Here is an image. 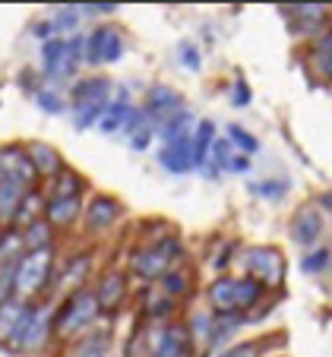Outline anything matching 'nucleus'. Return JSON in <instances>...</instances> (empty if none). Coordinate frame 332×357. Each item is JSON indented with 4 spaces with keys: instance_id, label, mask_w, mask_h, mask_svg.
Returning <instances> with one entry per match:
<instances>
[{
    "instance_id": "f257e3e1",
    "label": "nucleus",
    "mask_w": 332,
    "mask_h": 357,
    "mask_svg": "<svg viewBox=\"0 0 332 357\" xmlns=\"http://www.w3.org/2000/svg\"><path fill=\"white\" fill-rule=\"evenodd\" d=\"M98 323H102V310H98V301H95L92 284H89V288H76V291L61 294L54 301V310H51V326H54L57 351H61L63 344L82 338L86 332H92Z\"/></svg>"
},
{
    "instance_id": "f03ea898",
    "label": "nucleus",
    "mask_w": 332,
    "mask_h": 357,
    "mask_svg": "<svg viewBox=\"0 0 332 357\" xmlns=\"http://www.w3.org/2000/svg\"><path fill=\"white\" fill-rule=\"evenodd\" d=\"M183 259H187V241H183V234H171L162 243H152V247H130L127 257H123V269L130 272L133 282L158 284L165 272L174 269Z\"/></svg>"
},
{
    "instance_id": "7ed1b4c3",
    "label": "nucleus",
    "mask_w": 332,
    "mask_h": 357,
    "mask_svg": "<svg viewBox=\"0 0 332 357\" xmlns=\"http://www.w3.org/2000/svg\"><path fill=\"white\" fill-rule=\"evenodd\" d=\"M51 310L54 301H35L26 307L20 329H16L13 342L7 344L3 354H16V357H41V354H57V342H54V326H51Z\"/></svg>"
},
{
    "instance_id": "20e7f679",
    "label": "nucleus",
    "mask_w": 332,
    "mask_h": 357,
    "mask_svg": "<svg viewBox=\"0 0 332 357\" xmlns=\"http://www.w3.org/2000/svg\"><path fill=\"white\" fill-rule=\"evenodd\" d=\"M57 247L54 250H35L26 253L16 266V294L20 301L35 303V301H54L51 288H54V272H57Z\"/></svg>"
},
{
    "instance_id": "39448f33",
    "label": "nucleus",
    "mask_w": 332,
    "mask_h": 357,
    "mask_svg": "<svg viewBox=\"0 0 332 357\" xmlns=\"http://www.w3.org/2000/svg\"><path fill=\"white\" fill-rule=\"evenodd\" d=\"M237 263L244 266L241 275L259 278L269 294H282L285 282H288V257L276 243H244L237 253Z\"/></svg>"
},
{
    "instance_id": "423d86ee",
    "label": "nucleus",
    "mask_w": 332,
    "mask_h": 357,
    "mask_svg": "<svg viewBox=\"0 0 332 357\" xmlns=\"http://www.w3.org/2000/svg\"><path fill=\"white\" fill-rule=\"evenodd\" d=\"M130 47L127 29L121 22H98L86 32V70L89 73H102L105 67H114L123 61Z\"/></svg>"
},
{
    "instance_id": "0eeeda50",
    "label": "nucleus",
    "mask_w": 332,
    "mask_h": 357,
    "mask_svg": "<svg viewBox=\"0 0 332 357\" xmlns=\"http://www.w3.org/2000/svg\"><path fill=\"white\" fill-rule=\"evenodd\" d=\"M98 275V250L95 247H76L63 257H57V272H54V288L51 297H61L67 291L76 288H89Z\"/></svg>"
},
{
    "instance_id": "6e6552de",
    "label": "nucleus",
    "mask_w": 332,
    "mask_h": 357,
    "mask_svg": "<svg viewBox=\"0 0 332 357\" xmlns=\"http://www.w3.org/2000/svg\"><path fill=\"white\" fill-rule=\"evenodd\" d=\"M92 291H95V301H98V310H102L105 319H117L123 313V307L130 303L133 297V278L123 266H105L98 269L92 282Z\"/></svg>"
},
{
    "instance_id": "1a4fd4ad",
    "label": "nucleus",
    "mask_w": 332,
    "mask_h": 357,
    "mask_svg": "<svg viewBox=\"0 0 332 357\" xmlns=\"http://www.w3.org/2000/svg\"><path fill=\"white\" fill-rule=\"evenodd\" d=\"M127 222V206L114 193H92L82 209V234L89 241H102Z\"/></svg>"
},
{
    "instance_id": "9d476101",
    "label": "nucleus",
    "mask_w": 332,
    "mask_h": 357,
    "mask_svg": "<svg viewBox=\"0 0 332 357\" xmlns=\"http://www.w3.org/2000/svg\"><path fill=\"white\" fill-rule=\"evenodd\" d=\"M278 13L288 22V32L304 45L313 41L317 35H323L332 20V10L323 7V3H285V7H278Z\"/></svg>"
},
{
    "instance_id": "9b49d317",
    "label": "nucleus",
    "mask_w": 332,
    "mask_h": 357,
    "mask_svg": "<svg viewBox=\"0 0 332 357\" xmlns=\"http://www.w3.org/2000/svg\"><path fill=\"white\" fill-rule=\"evenodd\" d=\"M136 310H139L136 319H142V323L168 326V323H174V319H183L187 307H181L177 301H171L158 284H142V288L136 291Z\"/></svg>"
},
{
    "instance_id": "f8f14e48",
    "label": "nucleus",
    "mask_w": 332,
    "mask_h": 357,
    "mask_svg": "<svg viewBox=\"0 0 332 357\" xmlns=\"http://www.w3.org/2000/svg\"><path fill=\"white\" fill-rule=\"evenodd\" d=\"M114 86L117 82L108 73H82L67 89L70 108H108L114 101Z\"/></svg>"
},
{
    "instance_id": "ddd939ff",
    "label": "nucleus",
    "mask_w": 332,
    "mask_h": 357,
    "mask_svg": "<svg viewBox=\"0 0 332 357\" xmlns=\"http://www.w3.org/2000/svg\"><path fill=\"white\" fill-rule=\"evenodd\" d=\"M139 108H142V114L149 117L152 127L158 130L171 114H177V111L187 108V98H183L181 89L168 86V82H152V86L146 89V95H142Z\"/></svg>"
},
{
    "instance_id": "4468645a",
    "label": "nucleus",
    "mask_w": 332,
    "mask_h": 357,
    "mask_svg": "<svg viewBox=\"0 0 332 357\" xmlns=\"http://www.w3.org/2000/svg\"><path fill=\"white\" fill-rule=\"evenodd\" d=\"M326 234V215L317 209V202H304L301 209H294V215L288 218V237H292L294 247L307 250L319 247Z\"/></svg>"
},
{
    "instance_id": "2eb2a0df",
    "label": "nucleus",
    "mask_w": 332,
    "mask_h": 357,
    "mask_svg": "<svg viewBox=\"0 0 332 357\" xmlns=\"http://www.w3.org/2000/svg\"><path fill=\"white\" fill-rule=\"evenodd\" d=\"M0 177H13L20 181L22 187L29 190H38L41 181L35 174V165L29 158V149L26 142H0Z\"/></svg>"
},
{
    "instance_id": "dca6fc26",
    "label": "nucleus",
    "mask_w": 332,
    "mask_h": 357,
    "mask_svg": "<svg viewBox=\"0 0 332 357\" xmlns=\"http://www.w3.org/2000/svg\"><path fill=\"white\" fill-rule=\"evenodd\" d=\"M158 288H162L171 301H177L181 307H187V303L199 294V269H197V263H190V259L177 263L174 269L165 272V278L158 282Z\"/></svg>"
},
{
    "instance_id": "f3484780",
    "label": "nucleus",
    "mask_w": 332,
    "mask_h": 357,
    "mask_svg": "<svg viewBox=\"0 0 332 357\" xmlns=\"http://www.w3.org/2000/svg\"><path fill=\"white\" fill-rule=\"evenodd\" d=\"M203 307L216 317H228V313H237V275H216L203 291Z\"/></svg>"
},
{
    "instance_id": "a211bd4d",
    "label": "nucleus",
    "mask_w": 332,
    "mask_h": 357,
    "mask_svg": "<svg viewBox=\"0 0 332 357\" xmlns=\"http://www.w3.org/2000/svg\"><path fill=\"white\" fill-rule=\"evenodd\" d=\"M26 149H29V158H32V165H35V174H38L41 187H45V183H51L63 168H67V158H63V152L54 146V142L29 139Z\"/></svg>"
},
{
    "instance_id": "6ab92c4d",
    "label": "nucleus",
    "mask_w": 332,
    "mask_h": 357,
    "mask_svg": "<svg viewBox=\"0 0 332 357\" xmlns=\"http://www.w3.org/2000/svg\"><path fill=\"white\" fill-rule=\"evenodd\" d=\"M158 168L168 171L174 177H183V174H193L197 165H193V133L190 136H181L174 142H165L158 146Z\"/></svg>"
},
{
    "instance_id": "aec40b11",
    "label": "nucleus",
    "mask_w": 332,
    "mask_h": 357,
    "mask_svg": "<svg viewBox=\"0 0 332 357\" xmlns=\"http://www.w3.org/2000/svg\"><path fill=\"white\" fill-rule=\"evenodd\" d=\"M304 61L319 86H332V32L329 29L304 45Z\"/></svg>"
},
{
    "instance_id": "412c9836",
    "label": "nucleus",
    "mask_w": 332,
    "mask_h": 357,
    "mask_svg": "<svg viewBox=\"0 0 332 357\" xmlns=\"http://www.w3.org/2000/svg\"><path fill=\"white\" fill-rule=\"evenodd\" d=\"M45 193L51 199H89L92 196V181L76 168H63L51 183H45Z\"/></svg>"
},
{
    "instance_id": "4be33fe9",
    "label": "nucleus",
    "mask_w": 332,
    "mask_h": 357,
    "mask_svg": "<svg viewBox=\"0 0 332 357\" xmlns=\"http://www.w3.org/2000/svg\"><path fill=\"white\" fill-rule=\"evenodd\" d=\"M82 209H86V199H51L47 196L45 218L57 234H67V231H76L82 225Z\"/></svg>"
},
{
    "instance_id": "5701e85b",
    "label": "nucleus",
    "mask_w": 332,
    "mask_h": 357,
    "mask_svg": "<svg viewBox=\"0 0 332 357\" xmlns=\"http://www.w3.org/2000/svg\"><path fill=\"white\" fill-rule=\"evenodd\" d=\"M241 247H244V243H241V237H234V234L212 237L203 263L209 266L216 275H231V266L237 263V253H241Z\"/></svg>"
},
{
    "instance_id": "b1692460",
    "label": "nucleus",
    "mask_w": 332,
    "mask_h": 357,
    "mask_svg": "<svg viewBox=\"0 0 332 357\" xmlns=\"http://www.w3.org/2000/svg\"><path fill=\"white\" fill-rule=\"evenodd\" d=\"M171 234H181V228L162 215H149V218H139V222L130 225L133 247H152V243H162L165 237H171Z\"/></svg>"
},
{
    "instance_id": "393cba45",
    "label": "nucleus",
    "mask_w": 332,
    "mask_h": 357,
    "mask_svg": "<svg viewBox=\"0 0 332 357\" xmlns=\"http://www.w3.org/2000/svg\"><path fill=\"white\" fill-rule=\"evenodd\" d=\"M247 326V313H228V317H216V326H212V338L206 344L203 357H216L218 351L231 348L241 335V329Z\"/></svg>"
},
{
    "instance_id": "a878e982",
    "label": "nucleus",
    "mask_w": 332,
    "mask_h": 357,
    "mask_svg": "<svg viewBox=\"0 0 332 357\" xmlns=\"http://www.w3.org/2000/svg\"><path fill=\"white\" fill-rule=\"evenodd\" d=\"M26 193H29V187H22L20 181H13V177H0V231L13 228Z\"/></svg>"
},
{
    "instance_id": "bb28decb",
    "label": "nucleus",
    "mask_w": 332,
    "mask_h": 357,
    "mask_svg": "<svg viewBox=\"0 0 332 357\" xmlns=\"http://www.w3.org/2000/svg\"><path fill=\"white\" fill-rule=\"evenodd\" d=\"M183 323H187V332H190V342H193V351L199 357L206 354V344L212 338V326H216V313L203 310H187L183 313Z\"/></svg>"
},
{
    "instance_id": "cd10ccee",
    "label": "nucleus",
    "mask_w": 332,
    "mask_h": 357,
    "mask_svg": "<svg viewBox=\"0 0 332 357\" xmlns=\"http://www.w3.org/2000/svg\"><path fill=\"white\" fill-rule=\"evenodd\" d=\"M26 301H20V297H10V301L0 303V351H7V344L13 342L16 329H20L22 317H26Z\"/></svg>"
},
{
    "instance_id": "c85d7f7f",
    "label": "nucleus",
    "mask_w": 332,
    "mask_h": 357,
    "mask_svg": "<svg viewBox=\"0 0 332 357\" xmlns=\"http://www.w3.org/2000/svg\"><path fill=\"white\" fill-rule=\"evenodd\" d=\"M197 121H199V117H197V111H193V108H190V105H187V108H183V111H177V114H171L168 121H165L162 127L156 130L158 142H162V146H165V142H174V139H181V136H190V133H193V130H197Z\"/></svg>"
},
{
    "instance_id": "c756f323",
    "label": "nucleus",
    "mask_w": 332,
    "mask_h": 357,
    "mask_svg": "<svg viewBox=\"0 0 332 357\" xmlns=\"http://www.w3.org/2000/svg\"><path fill=\"white\" fill-rule=\"evenodd\" d=\"M269 297L266 284L253 275H237V313H247L250 317L253 310H259V303Z\"/></svg>"
},
{
    "instance_id": "7c9ffc66",
    "label": "nucleus",
    "mask_w": 332,
    "mask_h": 357,
    "mask_svg": "<svg viewBox=\"0 0 332 357\" xmlns=\"http://www.w3.org/2000/svg\"><path fill=\"white\" fill-rule=\"evenodd\" d=\"M216 139H218L216 121H209V117H199L197 130H193V165H197V171L203 168L206 162H209V152H212V142H216Z\"/></svg>"
},
{
    "instance_id": "2f4dec72",
    "label": "nucleus",
    "mask_w": 332,
    "mask_h": 357,
    "mask_svg": "<svg viewBox=\"0 0 332 357\" xmlns=\"http://www.w3.org/2000/svg\"><path fill=\"white\" fill-rule=\"evenodd\" d=\"M45 209H47V193H45V187L29 190L26 199H22V206H20V215H16L13 228L22 231V228H29L32 222H41V218H45Z\"/></svg>"
},
{
    "instance_id": "473e14b6",
    "label": "nucleus",
    "mask_w": 332,
    "mask_h": 357,
    "mask_svg": "<svg viewBox=\"0 0 332 357\" xmlns=\"http://www.w3.org/2000/svg\"><path fill=\"white\" fill-rule=\"evenodd\" d=\"M22 241H26V253H35V250H54L61 234L47 225V218H41V222H32L29 228H22Z\"/></svg>"
},
{
    "instance_id": "72a5a7b5",
    "label": "nucleus",
    "mask_w": 332,
    "mask_h": 357,
    "mask_svg": "<svg viewBox=\"0 0 332 357\" xmlns=\"http://www.w3.org/2000/svg\"><path fill=\"white\" fill-rule=\"evenodd\" d=\"M130 108H133V101L114 98L95 130H98V133H105V136H123V123H127V117H130Z\"/></svg>"
},
{
    "instance_id": "f704fd0d",
    "label": "nucleus",
    "mask_w": 332,
    "mask_h": 357,
    "mask_svg": "<svg viewBox=\"0 0 332 357\" xmlns=\"http://www.w3.org/2000/svg\"><path fill=\"white\" fill-rule=\"evenodd\" d=\"M26 257V241H22L20 228H3L0 231V266H20Z\"/></svg>"
},
{
    "instance_id": "c9c22d12",
    "label": "nucleus",
    "mask_w": 332,
    "mask_h": 357,
    "mask_svg": "<svg viewBox=\"0 0 332 357\" xmlns=\"http://www.w3.org/2000/svg\"><path fill=\"white\" fill-rule=\"evenodd\" d=\"M35 108L41 111V114H47V117H63V114H70V98H67V92H57V89H51V86H45L38 95H35Z\"/></svg>"
},
{
    "instance_id": "e433bc0d",
    "label": "nucleus",
    "mask_w": 332,
    "mask_h": 357,
    "mask_svg": "<svg viewBox=\"0 0 332 357\" xmlns=\"http://www.w3.org/2000/svg\"><path fill=\"white\" fill-rule=\"evenodd\" d=\"M329 269H332V247H323V243H319V247L307 250L304 257H301V272L310 278L326 275Z\"/></svg>"
},
{
    "instance_id": "4c0bfd02",
    "label": "nucleus",
    "mask_w": 332,
    "mask_h": 357,
    "mask_svg": "<svg viewBox=\"0 0 332 357\" xmlns=\"http://www.w3.org/2000/svg\"><path fill=\"white\" fill-rule=\"evenodd\" d=\"M225 136H228V142L231 146H234V152H241V155H257L259 149V136L257 133H250V130L247 127H241V123H228V127H225Z\"/></svg>"
},
{
    "instance_id": "58836bf2",
    "label": "nucleus",
    "mask_w": 332,
    "mask_h": 357,
    "mask_svg": "<svg viewBox=\"0 0 332 357\" xmlns=\"http://www.w3.org/2000/svg\"><path fill=\"white\" fill-rule=\"evenodd\" d=\"M288 187H292V181L288 177H266V181H257L250 183V196H257V199H266V202H282L285 196H288Z\"/></svg>"
},
{
    "instance_id": "ea45409f",
    "label": "nucleus",
    "mask_w": 332,
    "mask_h": 357,
    "mask_svg": "<svg viewBox=\"0 0 332 357\" xmlns=\"http://www.w3.org/2000/svg\"><path fill=\"white\" fill-rule=\"evenodd\" d=\"M51 22H54V29H57V35H61V38L76 35V32H80V26H82L80 3H73V7H57L54 13H51Z\"/></svg>"
},
{
    "instance_id": "a19ab883",
    "label": "nucleus",
    "mask_w": 332,
    "mask_h": 357,
    "mask_svg": "<svg viewBox=\"0 0 332 357\" xmlns=\"http://www.w3.org/2000/svg\"><path fill=\"white\" fill-rule=\"evenodd\" d=\"M177 61H181L183 70L199 73V70H203V51H199L197 41H193V38H181V41H177Z\"/></svg>"
},
{
    "instance_id": "79ce46f5",
    "label": "nucleus",
    "mask_w": 332,
    "mask_h": 357,
    "mask_svg": "<svg viewBox=\"0 0 332 357\" xmlns=\"http://www.w3.org/2000/svg\"><path fill=\"white\" fill-rule=\"evenodd\" d=\"M216 357H263V351H259V338H237L231 348L218 351Z\"/></svg>"
},
{
    "instance_id": "37998d69",
    "label": "nucleus",
    "mask_w": 332,
    "mask_h": 357,
    "mask_svg": "<svg viewBox=\"0 0 332 357\" xmlns=\"http://www.w3.org/2000/svg\"><path fill=\"white\" fill-rule=\"evenodd\" d=\"M16 82H20V89H22V95H26V98H35V95L45 89L41 70H32V67H22L20 76H16Z\"/></svg>"
},
{
    "instance_id": "c03bdc74",
    "label": "nucleus",
    "mask_w": 332,
    "mask_h": 357,
    "mask_svg": "<svg viewBox=\"0 0 332 357\" xmlns=\"http://www.w3.org/2000/svg\"><path fill=\"white\" fill-rule=\"evenodd\" d=\"M250 98H253V92H250V86H247V79L244 76H237V79L231 82V89H228V101L234 105V108H247Z\"/></svg>"
},
{
    "instance_id": "a18cd8bd",
    "label": "nucleus",
    "mask_w": 332,
    "mask_h": 357,
    "mask_svg": "<svg viewBox=\"0 0 332 357\" xmlns=\"http://www.w3.org/2000/svg\"><path fill=\"white\" fill-rule=\"evenodd\" d=\"M146 127H152L149 123V117L142 114V108L139 105H133V108H130V117H127V123H123V136H133V133H139V130H146Z\"/></svg>"
},
{
    "instance_id": "49530a36",
    "label": "nucleus",
    "mask_w": 332,
    "mask_h": 357,
    "mask_svg": "<svg viewBox=\"0 0 332 357\" xmlns=\"http://www.w3.org/2000/svg\"><path fill=\"white\" fill-rule=\"evenodd\" d=\"M117 3H80V13H82V20H86V16H92V20H105V16H114L117 13Z\"/></svg>"
},
{
    "instance_id": "de8ad7c7",
    "label": "nucleus",
    "mask_w": 332,
    "mask_h": 357,
    "mask_svg": "<svg viewBox=\"0 0 332 357\" xmlns=\"http://www.w3.org/2000/svg\"><path fill=\"white\" fill-rule=\"evenodd\" d=\"M158 136H156V127H146V130H139V133H133L127 139V146L133 149V152H146V149H152V142H156Z\"/></svg>"
},
{
    "instance_id": "09e8293b",
    "label": "nucleus",
    "mask_w": 332,
    "mask_h": 357,
    "mask_svg": "<svg viewBox=\"0 0 332 357\" xmlns=\"http://www.w3.org/2000/svg\"><path fill=\"white\" fill-rule=\"evenodd\" d=\"M32 38H38L41 45H45V41H51V38H61V35H57V29H54V22H51V16L32 22Z\"/></svg>"
},
{
    "instance_id": "8fccbe9b",
    "label": "nucleus",
    "mask_w": 332,
    "mask_h": 357,
    "mask_svg": "<svg viewBox=\"0 0 332 357\" xmlns=\"http://www.w3.org/2000/svg\"><path fill=\"white\" fill-rule=\"evenodd\" d=\"M250 168H253V158L234 152V158H231V165H228V171H225V174H250Z\"/></svg>"
},
{
    "instance_id": "3c124183",
    "label": "nucleus",
    "mask_w": 332,
    "mask_h": 357,
    "mask_svg": "<svg viewBox=\"0 0 332 357\" xmlns=\"http://www.w3.org/2000/svg\"><path fill=\"white\" fill-rule=\"evenodd\" d=\"M317 209L323 212V215H332V190H323V193L317 196Z\"/></svg>"
},
{
    "instance_id": "603ef678",
    "label": "nucleus",
    "mask_w": 332,
    "mask_h": 357,
    "mask_svg": "<svg viewBox=\"0 0 332 357\" xmlns=\"http://www.w3.org/2000/svg\"><path fill=\"white\" fill-rule=\"evenodd\" d=\"M276 357H288V354H276Z\"/></svg>"
},
{
    "instance_id": "864d4df0",
    "label": "nucleus",
    "mask_w": 332,
    "mask_h": 357,
    "mask_svg": "<svg viewBox=\"0 0 332 357\" xmlns=\"http://www.w3.org/2000/svg\"><path fill=\"white\" fill-rule=\"evenodd\" d=\"M329 32H332V20H329Z\"/></svg>"
}]
</instances>
